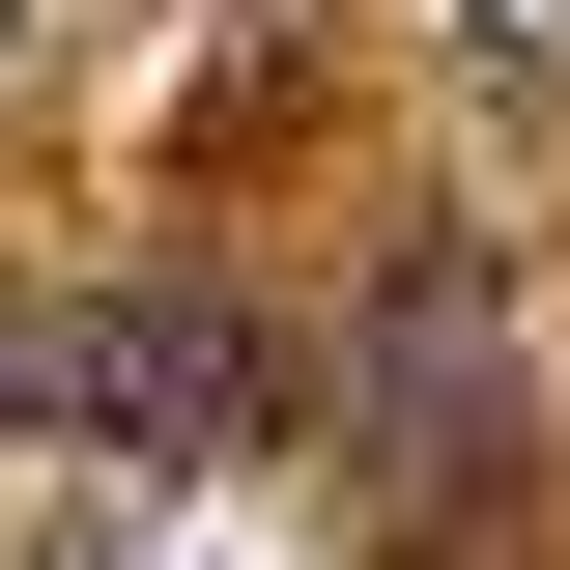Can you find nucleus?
<instances>
[{"label": "nucleus", "mask_w": 570, "mask_h": 570, "mask_svg": "<svg viewBox=\"0 0 570 570\" xmlns=\"http://www.w3.org/2000/svg\"><path fill=\"white\" fill-rule=\"evenodd\" d=\"M285 371L228 343V314H86V428H142V456H228Z\"/></svg>", "instance_id": "nucleus-1"}]
</instances>
